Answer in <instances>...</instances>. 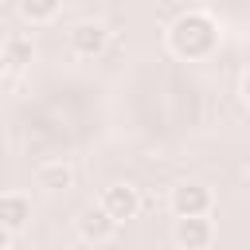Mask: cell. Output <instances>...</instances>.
Wrapping results in <instances>:
<instances>
[{
    "label": "cell",
    "mask_w": 250,
    "mask_h": 250,
    "mask_svg": "<svg viewBox=\"0 0 250 250\" xmlns=\"http://www.w3.org/2000/svg\"><path fill=\"white\" fill-rule=\"evenodd\" d=\"M219 47V23L207 12H184L168 23V51L176 59H211Z\"/></svg>",
    "instance_id": "1"
},
{
    "label": "cell",
    "mask_w": 250,
    "mask_h": 250,
    "mask_svg": "<svg viewBox=\"0 0 250 250\" xmlns=\"http://www.w3.org/2000/svg\"><path fill=\"white\" fill-rule=\"evenodd\" d=\"M168 207H172V215H176V219L211 215V207H215V195H211V188H207V184H199V180H184V184H176V188H172V195H168Z\"/></svg>",
    "instance_id": "2"
},
{
    "label": "cell",
    "mask_w": 250,
    "mask_h": 250,
    "mask_svg": "<svg viewBox=\"0 0 250 250\" xmlns=\"http://www.w3.org/2000/svg\"><path fill=\"white\" fill-rule=\"evenodd\" d=\"M66 47H70V55H78V59H98V55H105V47H109V27H105L102 20H78V23L66 31Z\"/></svg>",
    "instance_id": "3"
},
{
    "label": "cell",
    "mask_w": 250,
    "mask_h": 250,
    "mask_svg": "<svg viewBox=\"0 0 250 250\" xmlns=\"http://www.w3.org/2000/svg\"><path fill=\"white\" fill-rule=\"evenodd\" d=\"M117 227H121V223H117L102 203H86V207L78 211V234H82L86 242H94V246H98V242H109V238L117 234Z\"/></svg>",
    "instance_id": "4"
},
{
    "label": "cell",
    "mask_w": 250,
    "mask_h": 250,
    "mask_svg": "<svg viewBox=\"0 0 250 250\" xmlns=\"http://www.w3.org/2000/svg\"><path fill=\"white\" fill-rule=\"evenodd\" d=\"M172 238L180 250H207L215 242V227L207 215H191V219H176L172 227Z\"/></svg>",
    "instance_id": "5"
},
{
    "label": "cell",
    "mask_w": 250,
    "mask_h": 250,
    "mask_svg": "<svg viewBox=\"0 0 250 250\" xmlns=\"http://www.w3.org/2000/svg\"><path fill=\"white\" fill-rule=\"evenodd\" d=\"M98 203H102L117 223H125V219H133V215L141 211V191H137L133 184H109Z\"/></svg>",
    "instance_id": "6"
},
{
    "label": "cell",
    "mask_w": 250,
    "mask_h": 250,
    "mask_svg": "<svg viewBox=\"0 0 250 250\" xmlns=\"http://www.w3.org/2000/svg\"><path fill=\"white\" fill-rule=\"evenodd\" d=\"M31 223V199L23 191H4L0 195V227H8L12 234H20Z\"/></svg>",
    "instance_id": "7"
},
{
    "label": "cell",
    "mask_w": 250,
    "mask_h": 250,
    "mask_svg": "<svg viewBox=\"0 0 250 250\" xmlns=\"http://www.w3.org/2000/svg\"><path fill=\"white\" fill-rule=\"evenodd\" d=\"M35 184H39L43 191H66V188L74 184V168H70L66 160H47V164H39Z\"/></svg>",
    "instance_id": "8"
},
{
    "label": "cell",
    "mask_w": 250,
    "mask_h": 250,
    "mask_svg": "<svg viewBox=\"0 0 250 250\" xmlns=\"http://www.w3.org/2000/svg\"><path fill=\"white\" fill-rule=\"evenodd\" d=\"M59 4L62 0H16V12L27 20V23H47L59 16Z\"/></svg>",
    "instance_id": "9"
},
{
    "label": "cell",
    "mask_w": 250,
    "mask_h": 250,
    "mask_svg": "<svg viewBox=\"0 0 250 250\" xmlns=\"http://www.w3.org/2000/svg\"><path fill=\"white\" fill-rule=\"evenodd\" d=\"M4 55H8V66H12V70H23V66L35 59V47H31L27 35H8V39H4Z\"/></svg>",
    "instance_id": "10"
},
{
    "label": "cell",
    "mask_w": 250,
    "mask_h": 250,
    "mask_svg": "<svg viewBox=\"0 0 250 250\" xmlns=\"http://www.w3.org/2000/svg\"><path fill=\"white\" fill-rule=\"evenodd\" d=\"M12 238H16V234H12L8 227H0V250H8V246H12Z\"/></svg>",
    "instance_id": "11"
},
{
    "label": "cell",
    "mask_w": 250,
    "mask_h": 250,
    "mask_svg": "<svg viewBox=\"0 0 250 250\" xmlns=\"http://www.w3.org/2000/svg\"><path fill=\"white\" fill-rule=\"evenodd\" d=\"M8 70H12V66H8V55H4V43H0V78H4Z\"/></svg>",
    "instance_id": "12"
},
{
    "label": "cell",
    "mask_w": 250,
    "mask_h": 250,
    "mask_svg": "<svg viewBox=\"0 0 250 250\" xmlns=\"http://www.w3.org/2000/svg\"><path fill=\"white\" fill-rule=\"evenodd\" d=\"M242 102L250 105V70H246V78H242Z\"/></svg>",
    "instance_id": "13"
}]
</instances>
